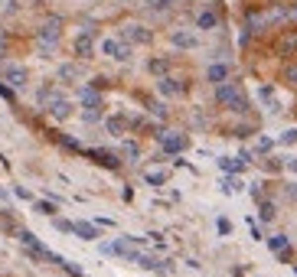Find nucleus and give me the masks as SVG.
<instances>
[{"mask_svg":"<svg viewBox=\"0 0 297 277\" xmlns=\"http://www.w3.org/2000/svg\"><path fill=\"white\" fill-rule=\"evenodd\" d=\"M216 101H219V104H229V111H235V114H245V111H248V101L242 98V88L232 85V82L216 85Z\"/></svg>","mask_w":297,"mask_h":277,"instance_id":"f257e3e1","label":"nucleus"},{"mask_svg":"<svg viewBox=\"0 0 297 277\" xmlns=\"http://www.w3.org/2000/svg\"><path fill=\"white\" fill-rule=\"evenodd\" d=\"M157 140H160L164 153H183V150H186V137H183V134H173V131H160V134H157Z\"/></svg>","mask_w":297,"mask_h":277,"instance_id":"f03ea898","label":"nucleus"},{"mask_svg":"<svg viewBox=\"0 0 297 277\" xmlns=\"http://www.w3.org/2000/svg\"><path fill=\"white\" fill-rule=\"evenodd\" d=\"M59 26H62V23H59V20H49V23H46V26H43V30L36 33V40H39V46H43V49L56 46V40H59Z\"/></svg>","mask_w":297,"mask_h":277,"instance_id":"7ed1b4c3","label":"nucleus"},{"mask_svg":"<svg viewBox=\"0 0 297 277\" xmlns=\"http://www.w3.org/2000/svg\"><path fill=\"white\" fill-rule=\"evenodd\" d=\"M102 52L111 55V59H118V62L131 59V49H127L124 43H118V40H102Z\"/></svg>","mask_w":297,"mask_h":277,"instance_id":"20e7f679","label":"nucleus"},{"mask_svg":"<svg viewBox=\"0 0 297 277\" xmlns=\"http://www.w3.org/2000/svg\"><path fill=\"white\" fill-rule=\"evenodd\" d=\"M3 79L10 82V88H23L26 79H30V72H26L23 65H7V69H3Z\"/></svg>","mask_w":297,"mask_h":277,"instance_id":"39448f33","label":"nucleus"},{"mask_svg":"<svg viewBox=\"0 0 297 277\" xmlns=\"http://www.w3.org/2000/svg\"><path fill=\"white\" fill-rule=\"evenodd\" d=\"M170 43H173L177 49H196V46H199L196 33H186V30H173V33H170Z\"/></svg>","mask_w":297,"mask_h":277,"instance_id":"423d86ee","label":"nucleus"},{"mask_svg":"<svg viewBox=\"0 0 297 277\" xmlns=\"http://www.w3.org/2000/svg\"><path fill=\"white\" fill-rule=\"evenodd\" d=\"M92 49H95V36H92V30H85V33H78L75 36V55H92Z\"/></svg>","mask_w":297,"mask_h":277,"instance_id":"0eeeda50","label":"nucleus"},{"mask_svg":"<svg viewBox=\"0 0 297 277\" xmlns=\"http://www.w3.org/2000/svg\"><path fill=\"white\" fill-rule=\"evenodd\" d=\"M49 111H53V118H59V121H65L72 114V104L65 101V98H59V95H53L49 98Z\"/></svg>","mask_w":297,"mask_h":277,"instance_id":"6e6552de","label":"nucleus"},{"mask_svg":"<svg viewBox=\"0 0 297 277\" xmlns=\"http://www.w3.org/2000/svg\"><path fill=\"white\" fill-rule=\"evenodd\" d=\"M206 79H209L212 85H222V82L229 79V65L226 62H212L209 69H206Z\"/></svg>","mask_w":297,"mask_h":277,"instance_id":"1a4fd4ad","label":"nucleus"},{"mask_svg":"<svg viewBox=\"0 0 297 277\" xmlns=\"http://www.w3.org/2000/svg\"><path fill=\"white\" fill-rule=\"evenodd\" d=\"M72 235L85 238V241H95V238H98V225H92V222H75V225H72Z\"/></svg>","mask_w":297,"mask_h":277,"instance_id":"9d476101","label":"nucleus"},{"mask_svg":"<svg viewBox=\"0 0 297 277\" xmlns=\"http://www.w3.org/2000/svg\"><path fill=\"white\" fill-rule=\"evenodd\" d=\"M157 92H160V95H167V98H173V95H183V85H180L177 79H167V75H164V79L157 82Z\"/></svg>","mask_w":297,"mask_h":277,"instance_id":"9b49d317","label":"nucleus"},{"mask_svg":"<svg viewBox=\"0 0 297 277\" xmlns=\"http://www.w3.org/2000/svg\"><path fill=\"white\" fill-rule=\"evenodd\" d=\"M127 43H147L150 40V33L144 30V26H137V23H131V26H124V33H121Z\"/></svg>","mask_w":297,"mask_h":277,"instance_id":"f8f14e48","label":"nucleus"},{"mask_svg":"<svg viewBox=\"0 0 297 277\" xmlns=\"http://www.w3.org/2000/svg\"><path fill=\"white\" fill-rule=\"evenodd\" d=\"M196 26H199V30H216V26H219V13H216V10H203V13L196 16Z\"/></svg>","mask_w":297,"mask_h":277,"instance_id":"ddd939ff","label":"nucleus"},{"mask_svg":"<svg viewBox=\"0 0 297 277\" xmlns=\"http://www.w3.org/2000/svg\"><path fill=\"white\" fill-rule=\"evenodd\" d=\"M78 101L85 104V108H102V95H98V88H82V92H78Z\"/></svg>","mask_w":297,"mask_h":277,"instance_id":"4468645a","label":"nucleus"},{"mask_svg":"<svg viewBox=\"0 0 297 277\" xmlns=\"http://www.w3.org/2000/svg\"><path fill=\"white\" fill-rule=\"evenodd\" d=\"M219 166L226 170V173H242L245 166H248V160H242V157H222Z\"/></svg>","mask_w":297,"mask_h":277,"instance_id":"2eb2a0df","label":"nucleus"},{"mask_svg":"<svg viewBox=\"0 0 297 277\" xmlns=\"http://www.w3.org/2000/svg\"><path fill=\"white\" fill-rule=\"evenodd\" d=\"M278 52H281V55L297 52V30H294V33H288V36H281V43H278Z\"/></svg>","mask_w":297,"mask_h":277,"instance_id":"dca6fc26","label":"nucleus"},{"mask_svg":"<svg viewBox=\"0 0 297 277\" xmlns=\"http://www.w3.org/2000/svg\"><path fill=\"white\" fill-rule=\"evenodd\" d=\"M268 248H271V251H291V245H288V235H271L268 238Z\"/></svg>","mask_w":297,"mask_h":277,"instance_id":"f3484780","label":"nucleus"},{"mask_svg":"<svg viewBox=\"0 0 297 277\" xmlns=\"http://www.w3.org/2000/svg\"><path fill=\"white\" fill-rule=\"evenodd\" d=\"M88 157H95V160H98L102 166H118V163H121V160H118L115 153H105V150H92Z\"/></svg>","mask_w":297,"mask_h":277,"instance_id":"a211bd4d","label":"nucleus"},{"mask_svg":"<svg viewBox=\"0 0 297 277\" xmlns=\"http://www.w3.org/2000/svg\"><path fill=\"white\" fill-rule=\"evenodd\" d=\"M222 192H226V196H232V192H242V180H235V176L222 180Z\"/></svg>","mask_w":297,"mask_h":277,"instance_id":"6ab92c4d","label":"nucleus"},{"mask_svg":"<svg viewBox=\"0 0 297 277\" xmlns=\"http://www.w3.org/2000/svg\"><path fill=\"white\" fill-rule=\"evenodd\" d=\"M33 212H39V215H56V202L39 199V202H33Z\"/></svg>","mask_w":297,"mask_h":277,"instance_id":"aec40b11","label":"nucleus"},{"mask_svg":"<svg viewBox=\"0 0 297 277\" xmlns=\"http://www.w3.org/2000/svg\"><path fill=\"white\" fill-rule=\"evenodd\" d=\"M144 180H147L150 186H164V183H167V173H160V170H147V173H144Z\"/></svg>","mask_w":297,"mask_h":277,"instance_id":"412c9836","label":"nucleus"},{"mask_svg":"<svg viewBox=\"0 0 297 277\" xmlns=\"http://www.w3.org/2000/svg\"><path fill=\"white\" fill-rule=\"evenodd\" d=\"M281 75H284V82H288V85H297V62H288Z\"/></svg>","mask_w":297,"mask_h":277,"instance_id":"4be33fe9","label":"nucleus"},{"mask_svg":"<svg viewBox=\"0 0 297 277\" xmlns=\"http://www.w3.org/2000/svg\"><path fill=\"white\" fill-rule=\"evenodd\" d=\"M105 124H108V131H111V134H121V131H124V124H127V121H124V118H108V121H105Z\"/></svg>","mask_w":297,"mask_h":277,"instance_id":"5701e85b","label":"nucleus"},{"mask_svg":"<svg viewBox=\"0 0 297 277\" xmlns=\"http://www.w3.org/2000/svg\"><path fill=\"white\" fill-rule=\"evenodd\" d=\"M124 157L137 160V157H141V147H137V143H134V140H124Z\"/></svg>","mask_w":297,"mask_h":277,"instance_id":"b1692460","label":"nucleus"},{"mask_svg":"<svg viewBox=\"0 0 297 277\" xmlns=\"http://www.w3.org/2000/svg\"><path fill=\"white\" fill-rule=\"evenodd\" d=\"M150 72H154V75H164V72H167V59H150Z\"/></svg>","mask_w":297,"mask_h":277,"instance_id":"393cba45","label":"nucleus"},{"mask_svg":"<svg viewBox=\"0 0 297 277\" xmlns=\"http://www.w3.org/2000/svg\"><path fill=\"white\" fill-rule=\"evenodd\" d=\"M258 215H261V222H271L274 219V206H271V202H261V212Z\"/></svg>","mask_w":297,"mask_h":277,"instance_id":"a878e982","label":"nucleus"},{"mask_svg":"<svg viewBox=\"0 0 297 277\" xmlns=\"http://www.w3.org/2000/svg\"><path fill=\"white\" fill-rule=\"evenodd\" d=\"M173 7V0H150V10H160V13H164V10H170Z\"/></svg>","mask_w":297,"mask_h":277,"instance_id":"bb28decb","label":"nucleus"},{"mask_svg":"<svg viewBox=\"0 0 297 277\" xmlns=\"http://www.w3.org/2000/svg\"><path fill=\"white\" fill-rule=\"evenodd\" d=\"M53 225L59 231H72V225H75V222H65V219H53Z\"/></svg>","mask_w":297,"mask_h":277,"instance_id":"cd10ccee","label":"nucleus"},{"mask_svg":"<svg viewBox=\"0 0 297 277\" xmlns=\"http://www.w3.org/2000/svg\"><path fill=\"white\" fill-rule=\"evenodd\" d=\"M216 229H219V235H229V231H232V222H229V219H219V222H216Z\"/></svg>","mask_w":297,"mask_h":277,"instance_id":"c85d7f7f","label":"nucleus"},{"mask_svg":"<svg viewBox=\"0 0 297 277\" xmlns=\"http://www.w3.org/2000/svg\"><path fill=\"white\" fill-rule=\"evenodd\" d=\"M75 65H62V69H59V75H62V79H75Z\"/></svg>","mask_w":297,"mask_h":277,"instance_id":"c756f323","label":"nucleus"},{"mask_svg":"<svg viewBox=\"0 0 297 277\" xmlns=\"http://www.w3.org/2000/svg\"><path fill=\"white\" fill-rule=\"evenodd\" d=\"M281 143H297V131H284V134H281Z\"/></svg>","mask_w":297,"mask_h":277,"instance_id":"7c9ffc66","label":"nucleus"},{"mask_svg":"<svg viewBox=\"0 0 297 277\" xmlns=\"http://www.w3.org/2000/svg\"><path fill=\"white\" fill-rule=\"evenodd\" d=\"M271 147H274V140H271V137H261V140H258V150H261V153H265V150H271Z\"/></svg>","mask_w":297,"mask_h":277,"instance_id":"2f4dec72","label":"nucleus"},{"mask_svg":"<svg viewBox=\"0 0 297 277\" xmlns=\"http://www.w3.org/2000/svg\"><path fill=\"white\" fill-rule=\"evenodd\" d=\"M288 170H291V173H297V157H291V160H288Z\"/></svg>","mask_w":297,"mask_h":277,"instance_id":"473e14b6","label":"nucleus"},{"mask_svg":"<svg viewBox=\"0 0 297 277\" xmlns=\"http://www.w3.org/2000/svg\"><path fill=\"white\" fill-rule=\"evenodd\" d=\"M3 49H7V36H3V30H0V55H3Z\"/></svg>","mask_w":297,"mask_h":277,"instance_id":"72a5a7b5","label":"nucleus"}]
</instances>
